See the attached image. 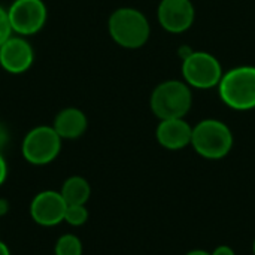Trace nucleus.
Instances as JSON below:
<instances>
[{
    "mask_svg": "<svg viewBox=\"0 0 255 255\" xmlns=\"http://www.w3.org/2000/svg\"><path fill=\"white\" fill-rule=\"evenodd\" d=\"M111 37L123 48L137 49L143 46L151 33L146 16L133 7H120L109 18Z\"/></svg>",
    "mask_w": 255,
    "mask_h": 255,
    "instance_id": "obj_1",
    "label": "nucleus"
},
{
    "mask_svg": "<svg viewBox=\"0 0 255 255\" xmlns=\"http://www.w3.org/2000/svg\"><path fill=\"white\" fill-rule=\"evenodd\" d=\"M191 146L203 158L220 160L232 151L233 133L220 120H203L193 127Z\"/></svg>",
    "mask_w": 255,
    "mask_h": 255,
    "instance_id": "obj_2",
    "label": "nucleus"
},
{
    "mask_svg": "<svg viewBox=\"0 0 255 255\" xmlns=\"http://www.w3.org/2000/svg\"><path fill=\"white\" fill-rule=\"evenodd\" d=\"M221 100L235 111L255 108V67L239 66L223 75L220 84Z\"/></svg>",
    "mask_w": 255,
    "mask_h": 255,
    "instance_id": "obj_3",
    "label": "nucleus"
},
{
    "mask_svg": "<svg viewBox=\"0 0 255 255\" xmlns=\"http://www.w3.org/2000/svg\"><path fill=\"white\" fill-rule=\"evenodd\" d=\"M193 105V96L187 82L164 81L151 94V109L160 120L184 118Z\"/></svg>",
    "mask_w": 255,
    "mask_h": 255,
    "instance_id": "obj_4",
    "label": "nucleus"
},
{
    "mask_svg": "<svg viewBox=\"0 0 255 255\" xmlns=\"http://www.w3.org/2000/svg\"><path fill=\"white\" fill-rule=\"evenodd\" d=\"M223 75L220 61L209 52L193 51L182 60V76L190 87L199 90L214 88L220 84Z\"/></svg>",
    "mask_w": 255,
    "mask_h": 255,
    "instance_id": "obj_5",
    "label": "nucleus"
},
{
    "mask_svg": "<svg viewBox=\"0 0 255 255\" xmlns=\"http://www.w3.org/2000/svg\"><path fill=\"white\" fill-rule=\"evenodd\" d=\"M61 149V137L54 127L39 126L30 130L22 140V155L34 166H43L57 158Z\"/></svg>",
    "mask_w": 255,
    "mask_h": 255,
    "instance_id": "obj_6",
    "label": "nucleus"
},
{
    "mask_svg": "<svg viewBox=\"0 0 255 255\" xmlns=\"http://www.w3.org/2000/svg\"><path fill=\"white\" fill-rule=\"evenodd\" d=\"M12 31L28 36L37 33L46 21V6L42 0H15L7 10Z\"/></svg>",
    "mask_w": 255,
    "mask_h": 255,
    "instance_id": "obj_7",
    "label": "nucleus"
},
{
    "mask_svg": "<svg viewBox=\"0 0 255 255\" xmlns=\"http://www.w3.org/2000/svg\"><path fill=\"white\" fill-rule=\"evenodd\" d=\"M67 203L60 191H40L30 203L31 220L42 227H54L64 221Z\"/></svg>",
    "mask_w": 255,
    "mask_h": 255,
    "instance_id": "obj_8",
    "label": "nucleus"
},
{
    "mask_svg": "<svg viewBox=\"0 0 255 255\" xmlns=\"http://www.w3.org/2000/svg\"><path fill=\"white\" fill-rule=\"evenodd\" d=\"M157 16L164 30L182 33L193 25L196 10L191 0H161Z\"/></svg>",
    "mask_w": 255,
    "mask_h": 255,
    "instance_id": "obj_9",
    "label": "nucleus"
},
{
    "mask_svg": "<svg viewBox=\"0 0 255 255\" xmlns=\"http://www.w3.org/2000/svg\"><path fill=\"white\" fill-rule=\"evenodd\" d=\"M33 49L22 37H9L0 46V64L9 73H22L33 63Z\"/></svg>",
    "mask_w": 255,
    "mask_h": 255,
    "instance_id": "obj_10",
    "label": "nucleus"
},
{
    "mask_svg": "<svg viewBox=\"0 0 255 255\" xmlns=\"http://www.w3.org/2000/svg\"><path fill=\"white\" fill-rule=\"evenodd\" d=\"M193 127L184 118L161 120L155 130L157 142L170 151L182 149L191 145Z\"/></svg>",
    "mask_w": 255,
    "mask_h": 255,
    "instance_id": "obj_11",
    "label": "nucleus"
},
{
    "mask_svg": "<svg viewBox=\"0 0 255 255\" xmlns=\"http://www.w3.org/2000/svg\"><path fill=\"white\" fill-rule=\"evenodd\" d=\"M87 126V117L82 111L66 108L55 117L52 127L61 139H78L85 133Z\"/></svg>",
    "mask_w": 255,
    "mask_h": 255,
    "instance_id": "obj_12",
    "label": "nucleus"
},
{
    "mask_svg": "<svg viewBox=\"0 0 255 255\" xmlns=\"http://www.w3.org/2000/svg\"><path fill=\"white\" fill-rule=\"evenodd\" d=\"M67 206L72 205H85L91 196V187L88 181L82 176H70L64 181L60 190Z\"/></svg>",
    "mask_w": 255,
    "mask_h": 255,
    "instance_id": "obj_13",
    "label": "nucleus"
},
{
    "mask_svg": "<svg viewBox=\"0 0 255 255\" xmlns=\"http://www.w3.org/2000/svg\"><path fill=\"white\" fill-rule=\"evenodd\" d=\"M82 242L75 235H63L55 242V255H82Z\"/></svg>",
    "mask_w": 255,
    "mask_h": 255,
    "instance_id": "obj_14",
    "label": "nucleus"
},
{
    "mask_svg": "<svg viewBox=\"0 0 255 255\" xmlns=\"http://www.w3.org/2000/svg\"><path fill=\"white\" fill-rule=\"evenodd\" d=\"M64 221L72 227H81L88 221V209L85 208V205L67 206L64 214Z\"/></svg>",
    "mask_w": 255,
    "mask_h": 255,
    "instance_id": "obj_15",
    "label": "nucleus"
},
{
    "mask_svg": "<svg viewBox=\"0 0 255 255\" xmlns=\"http://www.w3.org/2000/svg\"><path fill=\"white\" fill-rule=\"evenodd\" d=\"M10 33H12V27L9 22L7 10H4L0 6V46L10 37Z\"/></svg>",
    "mask_w": 255,
    "mask_h": 255,
    "instance_id": "obj_16",
    "label": "nucleus"
},
{
    "mask_svg": "<svg viewBox=\"0 0 255 255\" xmlns=\"http://www.w3.org/2000/svg\"><path fill=\"white\" fill-rule=\"evenodd\" d=\"M211 254L212 255H236L235 254V251H233L230 247H227V245H221V247L215 248Z\"/></svg>",
    "mask_w": 255,
    "mask_h": 255,
    "instance_id": "obj_17",
    "label": "nucleus"
},
{
    "mask_svg": "<svg viewBox=\"0 0 255 255\" xmlns=\"http://www.w3.org/2000/svg\"><path fill=\"white\" fill-rule=\"evenodd\" d=\"M6 175H7V166H6V161H4V158H3V155L0 152V185L4 182Z\"/></svg>",
    "mask_w": 255,
    "mask_h": 255,
    "instance_id": "obj_18",
    "label": "nucleus"
},
{
    "mask_svg": "<svg viewBox=\"0 0 255 255\" xmlns=\"http://www.w3.org/2000/svg\"><path fill=\"white\" fill-rule=\"evenodd\" d=\"M7 142V130L0 124V149L6 145Z\"/></svg>",
    "mask_w": 255,
    "mask_h": 255,
    "instance_id": "obj_19",
    "label": "nucleus"
},
{
    "mask_svg": "<svg viewBox=\"0 0 255 255\" xmlns=\"http://www.w3.org/2000/svg\"><path fill=\"white\" fill-rule=\"evenodd\" d=\"M7 209H9V203H7V200L0 199V217H3V215L7 212Z\"/></svg>",
    "mask_w": 255,
    "mask_h": 255,
    "instance_id": "obj_20",
    "label": "nucleus"
},
{
    "mask_svg": "<svg viewBox=\"0 0 255 255\" xmlns=\"http://www.w3.org/2000/svg\"><path fill=\"white\" fill-rule=\"evenodd\" d=\"M185 255H212V254H211V253H208V251H203V250H193V251L187 253Z\"/></svg>",
    "mask_w": 255,
    "mask_h": 255,
    "instance_id": "obj_21",
    "label": "nucleus"
},
{
    "mask_svg": "<svg viewBox=\"0 0 255 255\" xmlns=\"http://www.w3.org/2000/svg\"><path fill=\"white\" fill-rule=\"evenodd\" d=\"M0 255H10L9 253V248L6 247V244H3L1 241H0Z\"/></svg>",
    "mask_w": 255,
    "mask_h": 255,
    "instance_id": "obj_22",
    "label": "nucleus"
},
{
    "mask_svg": "<svg viewBox=\"0 0 255 255\" xmlns=\"http://www.w3.org/2000/svg\"><path fill=\"white\" fill-rule=\"evenodd\" d=\"M253 253H254L255 255V239H254V242H253Z\"/></svg>",
    "mask_w": 255,
    "mask_h": 255,
    "instance_id": "obj_23",
    "label": "nucleus"
}]
</instances>
